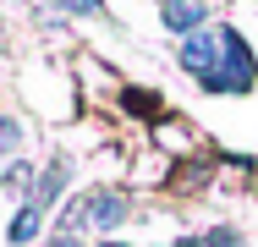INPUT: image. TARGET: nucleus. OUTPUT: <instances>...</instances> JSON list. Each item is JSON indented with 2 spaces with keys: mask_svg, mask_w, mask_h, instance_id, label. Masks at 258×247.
<instances>
[{
  "mask_svg": "<svg viewBox=\"0 0 258 247\" xmlns=\"http://www.w3.org/2000/svg\"><path fill=\"white\" fill-rule=\"evenodd\" d=\"M104 247H121V242H104Z\"/></svg>",
  "mask_w": 258,
  "mask_h": 247,
  "instance_id": "nucleus-11",
  "label": "nucleus"
},
{
  "mask_svg": "<svg viewBox=\"0 0 258 247\" xmlns=\"http://www.w3.org/2000/svg\"><path fill=\"white\" fill-rule=\"evenodd\" d=\"M83 220H94L99 231H115V225L126 220V193H94V198H77V203L60 214V225H55V231H77Z\"/></svg>",
  "mask_w": 258,
  "mask_h": 247,
  "instance_id": "nucleus-2",
  "label": "nucleus"
},
{
  "mask_svg": "<svg viewBox=\"0 0 258 247\" xmlns=\"http://www.w3.org/2000/svg\"><path fill=\"white\" fill-rule=\"evenodd\" d=\"M66 181H72V165H66V159H50V165H44V176H39V187H33V198H28V203H33V209H50L55 198L66 193Z\"/></svg>",
  "mask_w": 258,
  "mask_h": 247,
  "instance_id": "nucleus-3",
  "label": "nucleus"
},
{
  "mask_svg": "<svg viewBox=\"0 0 258 247\" xmlns=\"http://www.w3.org/2000/svg\"><path fill=\"white\" fill-rule=\"evenodd\" d=\"M50 247H83V242H77V236H55Z\"/></svg>",
  "mask_w": 258,
  "mask_h": 247,
  "instance_id": "nucleus-9",
  "label": "nucleus"
},
{
  "mask_svg": "<svg viewBox=\"0 0 258 247\" xmlns=\"http://www.w3.org/2000/svg\"><path fill=\"white\" fill-rule=\"evenodd\" d=\"M165 28L170 33H187V39L204 33V6H192V0L187 6H165Z\"/></svg>",
  "mask_w": 258,
  "mask_h": 247,
  "instance_id": "nucleus-4",
  "label": "nucleus"
},
{
  "mask_svg": "<svg viewBox=\"0 0 258 247\" xmlns=\"http://www.w3.org/2000/svg\"><path fill=\"white\" fill-rule=\"evenodd\" d=\"M165 6H187V0H165Z\"/></svg>",
  "mask_w": 258,
  "mask_h": 247,
  "instance_id": "nucleus-10",
  "label": "nucleus"
},
{
  "mask_svg": "<svg viewBox=\"0 0 258 247\" xmlns=\"http://www.w3.org/2000/svg\"><path fill=\"white\" fill-rule=\"evenodd\" d=\"M55 6H60V11H83V17L99 11V0H55Z\"/></svg>",
  "mask_w": 258,
  "mask_h": 247,
  "instance_id": "nucleus-8",
  "label": "nucleus"
},
{
  "mask_svg": "<svg viewBox=\"0 0 258 247\" xmlns=\"http://www.w3.org/2000/svg\"><path fill=\"white\" fill-rule=\"evenodd\" d=\"M39 214H44V209L22 203V209L11 214V231H6V236H11V242H33V236H39Z\"/></svg>",
  "mask_w": 258,
  "mask_h": 247,
  "instance_id": "nucleus-5",
  "label": "nucleus"
},
{
  "mask_svg": "<svg viewBox=\"0 0 258 247\" xmlns=\"http://www.w3.org/2000/svg\"><path fill=\"white\" fill-rule=\"evenodd\" d=\"M204 247H242V236H236V231H209Z\"/></svg>",
  "mask_w": 258,
  "mask_h": 247,
  "instance_id": "nucleus-7",
  "label": "nucleus"
},
{
  "mask_svg": "<svg viewBox=\"0 0 258 247\" xmlns=\"http://www.w3.org/2000/svg\"><path fill=\"white\" fill-rule=\"evenodd\" d=\"M17 143H22V127L17 121H0V154H11Z\"/></svg>",
  "mask_w": 258,
  "mask_h": 247,
  "instance_id": "nucleus-6",
  "label": "nucleus"
},
{
  "mask_svg": "<svg viewBox=\"0 0 258 247\" xmlns=\"http://www.w3.org/2000/svg\"><path fill=\"white\" fill-rule=\"evenodd\" d=\"M258 83V60L253 49H247V39L236 33V28H225V44H220V60H214V72L204 77L209 94H247Z\"/></svg>",
  "mask_w": 258,
  "mask_h": 247,
  "instance_id": "nucleus-1",
  "label": "nucleus"
}]
</instances>
